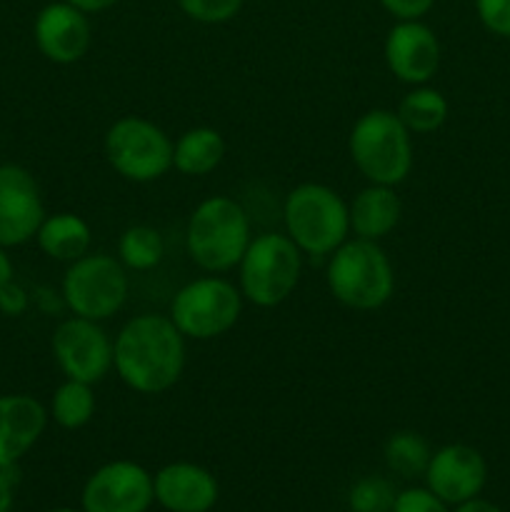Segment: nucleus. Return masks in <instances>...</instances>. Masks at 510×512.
<instances>
[{
  "label": "nucleus",
  "mask_w": 510,
  "mask_h": 512,
  "mask_svg": "<svg viewBox=\"0 0 510 512\" xmlns=\"http://www.w3.org/2000/svg\"><path fill=\"white\" fill-rule=\"evenodd\" d=\"M113 365L130 390L158 395L173 388L185 368V335L170 315L143 313L120 328Z\"/></svg>",
  "instance_id": "1"
},
{
  "label": "nucleus",
  "mask_w": 510,
  "mask_h": 512,
  "mask_svg": "<svg viewBox=\"0 0 510 512\" xmlns=\"http://www.w3.org/2000/svg\"><path fill=\"white\" fill-rule=\"evenodd\" d=\"M250 220L243 205L228 195H213L193 210L185 230L190 260L208 273H225L240 265L250 245Z\"/></svg>",
  "instance_id": "2"
},
{
  "label": "nucleus",
  "mask_w": 510,
  "mask_h": 512,
  "mask_svg": "<svg viewBox=\"0 0 510 512\" xmlns=\"http://www.w3.org/2000/svg\"><path fill=\"white\" fill-rule=\"evenodd\" d=\"M328 288L338 303L353 310H378L395 290L393 263L375 240H345L330 253Z\"/></svg>",
  "instance_id": "3"
},
{
  "label": "nucleus",
  "mask_w": 510,
  "mask_h": 512,
  "mask_svg": "<svg viewBox=\"0 0 510 512\" xmlns=\"http://www.w3.org/2000/svg\"><path fill=\"white\" fill-rule=\"evenodd\" d=\"M350 158L375 185L403 183L413 168L410 133L393 110H368L350 130Z\"/></svg>",
  "instance_id": "4"
},
{
  "label": "nucleus",
  "mask_w": 510,
  "mask_h": 512,
  "mask_svg": "<svg viewBox=\"0 0 510 512\" xmlns=\"http://www.w3.org/2000/svg\"><path fill=\"white\" fill-rule=\"evenodd\" d=\"M283 220L288 238L313 258L330 255L348 240L350 215L345 200L333 188L303 183L285 198Z\"/></svg>",
  "instance_id": "5"
},
{
  "label": "nucleus",
  "mask_w": 510,
  "mask_h": 512,
  "mask_svg": "<svg viewBox=\"0 0 510 512\" xmlns=\"http://www.w3.org/2000/svg\"><path fill=\"white\" fill-rule=\"evenodd\" d=\"M240 295L258 308H275L298 288L300 248L280 233H263L250 240L240 260Z\"/></svg>",
  "instance_id": "6"
},
{
  "label": "nucleus",
  "mask_w": 510,
  "mask_h": 512,
  "mask_svg": "<svg viewBox=\"0 0 510 512\" xmlns=\"http://www.w3.org/2000/svg\"><path fill=\"white\" fill-rule=\"evenodd\" d=\"M105 158L125 180L150 183L173 168V140L150 120L125 115L105 133Z\"/></svg>",
  "instance_id": "7"
},
{
  "label": "nucleus",
  "mask_w": 510,
  "mask_h": 512,
  "mask_svg": "<svg viewBox=\"0 0 510 512\" xmlns=\"http://www.w3.org/2000/svg\"><path fill=\"white\" fill-rule=\"evenodd\" d=\"M243 295L225 278H198L183 285L170 303V320L193 340H213L225 335L240 318Z\"/></svg>",
  "instance_id": "8"
},
{
  "label": "nucleus",
  "mask_w": 510,
  "mask_h": 512,
  "mask_svg": "<svg viewBox=\"0 0 510 512\" xmlns=\"http://www.w3.org/2000/svg\"><path fill=\"white\" fill-rule=\"evenodd\" d=\"M63 300L78 318L108 320L128 300V275L118 258L95 253L73 260L63 278Z\"/></svg>",
  "instance_id": "9"
},
{
  "label": "nucleus",
  "mask_w": 510,
  "mask_h": 512,
  "mask_svg": "<svg viewBox=\"0 0 510 512\" xmlns=\"http://www.w3.org/2000/svg\"><path fill=\"white\" fill-rule=\"evenodd\" d=\"M53 355L68 380L95 385L113 368V343L98 320L68 318L55 328Z\"/></svg>",
  "instance_id": "10"
},
{
  "label": "nucleus",
  "mask_w": 510,
  "mask_h": 512,
  "mask_svg": "<svg viewBox=\"0 0 510 512\" xmlns=\"http://www.w3.org/2000/svg\"><path fill=\"white\" fill-rule=\"evenodd\" d=\"M83 512H145L153 505V475L133 460L95 470L83 488Z\"/></svg>",
  "instance_id": "11"
},
{
  "label": "nucleus",
  "mask_w": 510,
  "mask_h": 512,
  "mask_svg": "<svg viewBox=\"0 0 510 512\" xmlns=\"http://www.w3.org/2000/svg\"><path fill=\"white\" fill-rule=\"evenodd\" d=\"M45 220L33 175L20 165H0V248L28 243Z\"/></svg>",
  "instance_id": "12"
},
{
  "label": "nucleus",
  "mask_w": 510,
  "mask_h": 512,
  "mask_svg": "<svg viewBox=\"0 0 510 512\" xmlns=\"http://www.w3.org/2000/svg\"><path fill=\"white\" fill-rule=\"evenodd\" d=\"M488 480V465L475 448L463 443L445 445L430 455L425 468V485L445 505H460L478 498Z\"/></svg>",
  "instance_id": "13"
},
{
  "label": "nucleus",
  "mask_w": 510,
  "mask_h": 512,
  "mask_svg": "<svg viewBox=\"0 0 510 512\" xmlns=\"http://www.w3.org/2000/svg\"><path fill=\"white\" fill-rule=\"evenodd\" d=\"M385 63L403 83H428L440 65L438 35L420 20H398L385 38Z\"/></svg>",
  "instance_id": "14"
},
{
  "label": "nucleus",
  "mask_w": 510,
  "mask_h": 512,
  "mask_svg": "<svg viewBox=\"0 0 510 512\" xmlns=\"http://www.w3.org/2000/svg\"><path fill=\"white\" fill-rule=\"evenodd\" d=\"M33 35L38 50L50 63H78L90 48L88 15L70 5L68 0L50 3L35 18Z\"/></svg>",
  "instance_id": "15"
},
{
  "label": "nucleus",
  "mask_w": 510,
  "mask_h": 512,
  "mask_svg": "<svg viewBox=\"0 0 510 512\" xmlns=\"http://www.w3.org/2000/svg\"><path fill=\"white\" fill-rule=\"evenodd\" d=\"M155 500L168 512H208L218 503V480L195 463H170L153 478Z\"/></svg>",
  "instance_id": "16"
},
{
  "label": "nucleus",
  "mask_w": 510,
  "mask_h": 512,
  "mask_svg": "<svg viewBox=\"0 0 510 512\" xmlns=\"http://www.w3.org/2000/svg\"><path fill=\"white\" fill-rule=\"evenodd\" d=\"M48 413L30 395H0V468H13L43 435Z\"/></svg>",
  "instance_id": "17"
},
{
  "label": "nucleus",
  "mask_w": 510,
  "mask_h": 512,
  "mask_svg": "<svg viewBox=\"0 0 510 512\" xmlns=\"http://www.w3.org/2000/svg\"><path fill=\"white\" fill-rule=\"evenodd\" d=\"M400 213H403V205H400L393 185L370 183L350 203V230L355 233V238L378 243L380 238L393 233L395 225L400 223Z\"/></svg>",
  "instance_id": "18"
},
{
  "label": "nucleus",
  "mask_w": 510,
  "mask_h": 512,
  "mask_svg": "<svg viewBox=\"0 0 510 512\" xmlns=\"http://www.w3.org/2000/svg\"><path fill=\"white\" fill-rule=\"evenodd\" d=\"M35 240L48 258L73 263L88 253L90 228L80 215L55 213L40 223Z\"/></svg>",
  "instance_id": "19"
},
{
  "label": "nucleus",
  "mask_w": 510,
  "mask_h": 512,
  "mask_svg": "<svg viewBox=\"0 0 510 512\" xmlns=\"http://www.w3.org/2000/svg\"><path fill=\"white\" fill-rule=\"evenodd\" d=\"M225 140L215 128H190L173 143V168L183 175H208L223 163Z\"/></svg>",
  "instance_id": "20"
},
{
  "label": "nucleus",
  "mask_w": 510,
  "mask_h": 512,
  "mask_svg": "<svg viewBox=\"0 0 510 512\" xmlns=\"http://www.w3.org/2000/svg\"><path fill=\"white\" fill-rule=\"evenodd\" d=\"M398 118L408 128V133H435L448 120V100L435 88H415L400 100Z\"/></svg>",
  "instance_id": "21"
},
{
  "label": "nucleus",
  "mask_w": 510,
  "mask_h": 512,
  "mask_svg": "<svg viewBox=\"0 0 510 512\" xmlns=\"http://www.w3.org/2000/svg\"><path fill=\"white\" fill-rule=\"evenodd\" d=\"M50 415L65 430H78L88 425L95 415L93 385L80 383V380H65L53 393Z\"/></svg>",
  "instance_id": "22"
},
{
  "label": "nucleus",
  "mask_w": 510,
  "mask_h": 512,
  "mask_svg": "<svg viewBox=\"0 0 510 512\" xmlns=\"http://www.w3.org/2000/svg\"><path fill=\"white\" fill-rule=\"evenodd\" d=\"M165 253L163 238L150 225H133L118 240V260L130 270H153Z\"/></svg>",
  "instance_id": "23"
},
{
  "label": "nucleus",
  "mask_w": 510,
  "mask_h": 512,
  "mask_svg": "<svg viewBox=\"0 0 510 512\" xmlns=\"http://www.w3.org/2000/svg\"><path fill=\"white\" fill-rule=\"evenodd\" d=\"M430 455L433 453H430L425 438H420L418 433H410V430L390 435L388 443H385V463L400 478H418V475H425Z\"/></svg>",
  "instance_id": "24"
},
{
  "label": "nucleus",
  "mask_w": 510,
  "mask_h": 512,
  "mask_svg": "<svg viewBox=\"0 0 510 512\" xmlns=\"http://www.w3.org/2000/svg\"><path fill=\"white\" fill-rule=\"evenodd\" d=\"M395 490L383 478H363L350 490L353 512H390L395 503Z\"/></svg>",
  "instance_id": "25"
},
{
  "label": "nucleus",
  "mask_w": 510,
  "mask_h": 512,
  "mask_svg": "<svg viewBox=\"0 0 510 512\" xmlns=\"http://www.w3.org/2000/svg\"><path fill=\"white\" fill-rule=\"evenodd\" d=\"M180 10L195 23L220 25L233 20L243 8V0H178Z\"/></svg>",
  "instance_id": "26"
},
{
  "label": "nucleus",
  "mask_w": 510,
  "mask_h": 512,
  "mask_svg": "<svg viewBox=\"0 0 510 512\" xmlns=\"http://www.w3.org/2000/svg\"><path fill=\"white\" fill-rule=\"evenodd\" d=\"M475 13L485 30L510 38V0H475Z\"/></svg>",
  "instance_id": "27"
},
{
  "label": "nucleus",
  "mask_w": 510,
  "mask_h": 512,
  "mask_svg": "<svg viewBox=\"0 0 510 512\" xmlns=\"http://www.w3.org/2000/svg\"><path fill=\"white\" fill-rule=\"evenodd\" d=\"M390 512H450L448 505L428 488H408L395 495Z\"/></svg>",
  "instance_id": "28"
},
{
  "label": "nucleus",
  "mask_w": 510,
  "mask_h": 512,
  "mask_svg": "<svg viewBox=\"0 0 510 512\" xmlns=\"http://www.w3.org/2000/svg\"><path fill=\"white\" fill-rule=\"evenodd\" d=\"M380 5L398 20H420L430 13L435 0H380Z\"/></svg>",
  "instance_id": "29"
},
{
  "label": "nucleus",
  "mask_w": 510,
  "mask_h": 512,
  "mask_svg": "<svg viewBox=\"0 0 510 512\" xmlns=\"http://www.w3.org/2000/svg\"><path fill=\"white\" fill-rule=\"evenodd\" d=\"M25 303H28V300H25L23 288H18L13 280H10L8 285H3V288H0V310H3V313L20 315L25 310Z\"/></svg>",
  "instance_id": "30"
},
{
  "label": "nucleus",
  "mask_w": 510,
  "mask_h": 512,
  "mask_svg": "<svg viewBox=\"0 0 510 512\" xmlns=\"http://www.w3.org/2000/svg\"><path fill=\"white\" fill-rule=\"evenodd\" d=\"M15 483H18V475L13 468H0V512H10L15 500Z\"/></svg>",
  "instance_id": "31"
},
{
  "label": "nucleus",
  "mask_w": 510,
  "mask_h": 512,
  "mask_svg": "<svg viewBox=\"0 0 510 512\" xmlns=\"http://www.w3.org/2000/svg\"><path fill=\"white\" fill-rule=\"evenodd\" d=\"M70 5H75L78 10H83L85 15L90 13H103V10L113 8L115 3H120V0H68Z\"/></svg>",
  "instance_id": "32"
},
{
  "label": "nucleus",
  "mask_w": 510,
  "mask_h": 512,
  "mask_svg": "<svg viewBox=\"0 0 510 512\" xmlns=\"http://www.w3.org/2000/svg\"><path fill=\"white\" fill-rule=\"evenodd\" d=\"M455 512H503V510H500L498 505L488 503V500L473 498V500H465V503L455 505Z\"/></svg>",
  "instance_id": "33"
},
{
  "label": "nucleus",
  "mask_w": 510,
  "mask_h": 512,
  "mask_svg": "<svg viewBox=\"0 0 510 512\" xmlns=\"http://www.w3.org/2000/svg\"><path fill=\"white\" fill-rule=\"evenodd\" d=\"M10 280H13V263H10V258L5 255V250L0 248V288L8 285Z\"/></svg>",
  "instance_id": "34"
},
{
  "label": "nucleus",
  "mask_w": 510,
  "mask_h": 512,
  "mask_svg": "<svg viewBox=\"0 0 510 512\" xmlns=\"http://www.w3.org/2000/svg\"><path fill=\"white\" fill-rule=\"evenodd\" d=\"M48 512H80V510H73V508H55V510H48Z\"/></svg>",
  "instance_id": "35"
}]
</instances>
